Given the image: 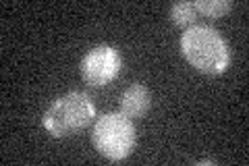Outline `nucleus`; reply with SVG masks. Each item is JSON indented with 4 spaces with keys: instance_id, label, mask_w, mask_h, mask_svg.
<instances>
[{
    "instance_id": "20e7f679",
    "label": "nucleus",
    "mask_w": 249,
    "mask_h": 166,
    "mask_svg": "<svg viewBox=\"0 0 249 166\" xmlns=\"http://www.w3.org/2000/svg\"><path fill=\"white\" fill-rule=\"evenodd\" d=\"M81 77L85 83L102 88L114 81L123 69V56L119 48L110 44H98L85 54L81 60Z\"/></svg>"
},
{
    "instance_id": "6e6552de",
    "label": "nucleus",
    "mask_w": 249,
    "mask_h": 166,
    "mask_svg": "<svg viewBox=\"0 0 249 166\" xmlns=\"http://www.w3.org/2000/svg\"><path fill=\"white\" fill-rule=\"evenodd\" d=\"M197 164H216V160H199Z\"/></svg>"
},
{
    "instance_id": "0eeeda50",
    "label": "nucleus",
    "mask_w": 249,
    "mask_h": 166,
    "mask_svg": "<svg viewBox=\"0 0 249 166\" xmlns=\"http://www.w3.org/2000/svg\"><path fill=\"white\" fill-rule=\"evenodd\" d=\"M196 4L197 13L206 15V17H212V19H218V17H224L231 9H232V2L231 0H197Z\"/></svg>"
},
{
    "instance_id": "39448f33",
    "label": "nucleus",
    "mask_w": 249,
    "mask_h": 166,
    "mask_svg": "<svg viewBox=\"0 0 249 166\" xmlns=\"http://www.w3.org/2000/svg\"><path fill=\"white\" fill-rule=\"evenodd\" d=\"M150 106H152V93L143 83H131L121 96V112L129 116L131 121L145 116Z\"/></svg>"
},
{
    "instance_id": "f03ea898",
    "label": "nucleus",
    "mask_w": 249,
    "mask_h": 166,
    "mask_svg": "<svg viewBox=\"0 0 249 166\" xmlns=\"http://www.w3.org/2000/svg\"><path fill=\"white\" fill-rule=\"evenodd\" d=\"M96 104L85 92H67L54 98L46 108L42 125L52 137H71L91 125Z\"/></svg>"
},
{
    "instance_id": "423d86ee",
    "label": "nucleus",
    "mask_w": 249,
    "mask_h": 166,
    "mask_svg": "<svg viewBox=\"0 0 249 166\" xmlns=\"http://www.w3.org/2000/svg\"><path fill=\"white\" fill-rule=\"evenodd\" d=\"M197 9L193 2H177L170 6V21L177 23L181 27H191L196 25V19H197Z\"/></svg>"
},
{
    "instance_id": "7ed1b4c3",
    "label": "nucleus",
    "mask_w": 249,
    "mask_h": 166,
    "mask_svg": "<svg viewBox=\"0 0 249 166\" xmlns=\"http://www.w3.org/2000/svg\"><path fill=\"white\" fill-rule=\"evenodd\" d=\"M135 125L123 112H108L93 123L91 144L106 160H124L135 148Z\"/></svg>"
},
{
    "instance_id": "f257e3e1",
    "label": "nucleus",
    "mask_w": 249,
    "mask_h": 166,
    "mask_svg": "<svg viewBox=\"0 0 249 166\" xmlns=\"http://www.w3.org/2000/svg\"><path fill=\"white\" fill-rule=\"evenodd\" d=\"M181 52L193 69L206 75H220L231 67L229 42L210 25L187 27L181 36Z\"/></svg>"
}]
</instances>
